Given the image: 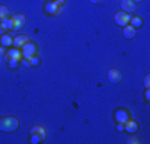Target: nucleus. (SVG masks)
<instances>
[{
    "mask_svg": "<svg viewBox=\"0 0 150 144\" xmlns=\"http://www.w3.org/2000/svg\"><path fill=\"white\" fill-rule=\"evenodd\" d=\"M20 126L18 123V119L13 117V116H8V117H0V131H4V133H13L17 131Z\"/></svg>",
    "mask_w": 150,
    "mask_h": 144,
    "instance_id": "f257e3e1",
    "label": "nucleus"
},
{
    "mask_svg": "<svg viewBox=\"0 0 150 144\" xmlns=\"http://www.w3.org/2000/svg\"><path fill=\"white\" fill-rule=\"evenodd\" d=\"M43 12H45L47 15H59L60 12H62V5H59L54 0H47V2L43 4Z\"/></svg>",
    "mask_w": 150,
    "mask_h": 144,
    "instance_id": "f03ea898",
    "label": "nucleus"
},
{
    "mask_svg": "<svg viewBox=\"0 0 150 144\" xmlns=\"http://www.w3.org/2000/svg\"><path fill=\"white\" fill-rule=\"evenodd\" d=\"M20 49H22V55H23V59H25V60H28L32 55L37 54V45H35L33 42H30V40H28L25 45H22Z\"/></svg>",
    "mask_w": 150,
    "mask_h": 144,
    "instance_id": "7ed1b4c3",
    "label": "nucleus"
},
{
    "mask_svg": "<svg viewBox=\"0 0 150 144\" xmlns=\"http://www.w3.org/2000/svg\"><path fill=\"white\" fill-rule=\"evenodd\" d=\"M12 19V30H20L22 27L25 25V15L23 14H13L10 15Z\"/></svg>",
    "mask_w": 150,
    "mask_h": 144,
    "instance_id": "20e7f679",
    "label": "nucleus"
},
{
    "mask_svg": "<svg viewBox=\"0 0 150 144\" xmlns=\"http://www.w3.org/2000/svg\"><path fill=\"white\" fill-rule=\"evenodd\" d=\"M113 20H115V24L120 27L127 25L130 22V14H125V12H117L115 15H113Z\"/></svg>",
    "mask_w": 150,
    "mask_h": 144,
    "instance_id": "39448f33",
    "label": "nucleus"
},
{
    "mask_svg": "<svg viewBox=\"0 0 150 144\" xmlns=\"http://www.w3.org/2000/svg\"><path fill=\"white\" fill-rule=\"evenodd\" d=\"M113 117H115V121H117V123H123V124H125L130 119V114H129V111H125V109H122V107H120V109H117V111H115Z\"/></svg>",
    "mask_w": 150,
    "mask_h": 144,
    "instance_id": "423d86ee",
    "label": "nucleus"
},
{
    "mask_svg": "<svg viewBox=\"0 0 150 144\" xmlns=\"http://www.w3.org/2000/svg\"><path fill=\"white\" fill-rule=\"evenodd\" d=\"M107 75H108V80H110L112 84H118V82L122 80V72H120L118 69H115V67L108 69Z\"/></svg>",
    "mask_w": 150,
    "mask_h": 144,
    "instance_id": "0eeeda50",
    "label": "nucleus"
},
{
    "mask_svg": "<svg viewBox=\"0 0 150 144\" xmlns=\"http://www.w3.org/2000/svg\"><path fill=\"white\" fill-rule=\"evenodd\" d=\"M5 59H15V60H23V55H22V49L18 47H10V50L5 54Z\"/></svg>",
    "mask_w": 150,
    "mask_h": 144,
    "instance_id": "6e6552de",
    "label": "nucleus"
},
{
    "mask_svg": "<svg viewBox=\"0 0 150 144\" xmlns=\"http://www.w3.org/2000/svg\"><path fill=\"white\" fill-rule=\"evenodd\" d=\"M135 9H137L135 2H132V0H122V12H125V14H135Z\"/></svg>",
    "mask_w": 150,
    "mask_h": 144,
    "instance_id": "1a4fd4ad",
    "label": "nucleus"
},
{
    "mask_svg": "<svg viewBox=\"0 0 150 144\" xmlns=\"http://www.w3.org/2000/svg\"><path fill=\"white\" fill-rule=\"evenodd\" d=\"M122 34H123V37H125V39H134L135 35H137V29L132 27L130 24H127V25H123Z\"/></svg>",
    "mask_w": 150,
    "mask_h": 144,
    "instance_id": "9d476101",
    "label": "nucleus"
},
{
    "mask_svg": "<svg viewBox=\"0 0 150 144\" xmlns=\"http://www.w3.org/2000/svg\"><path fill=\"white\" fill-rule=\"evenodd\" d=\"M125 131L129 134H137V131H139V123L137 121H132V119H129L127 123H125Z\"/></svg>",
    "mask_w": 150,
    "mask_h": 144,
    "instance_id": "9b49d317",
    "label": "nucleus"
},
{
    "mask_svg": "<svg viewBox=\"0 0 150 144\" xmlns=\"http://www.w3.org/2000/svg\"><path fill=\"white\" fill-rule=\"evenodd\" d=\"M0 45L2 47H12L13 45V39L8 35V34H4V35H0Z\"/></svg>",
    "mask_w": 150,
    "mask_h": 144,
    "instance_id": "f8f14e48",
    "label": "nucleus"
},
{
    "mask_svg": "<svg viewBox=\"0 0 150 144\" xmlns=\"http://www.w3.org/2000/svg\"><path fill=\"white\" fill-rule=\"evenodd\" d=\"M28 40H30V39H28L27 35H17V37L13 39V45H12V47H18L20 49L22 45H25Z\"/></svg>",
    "mask_w": 150,
    "mask_h": 144,
    "instance_id": "ddd939ff",
    "label": "nucleus"
},
{
    "mask_svg": "<svg viewBox=\"0 0 150 144\" xmlns=\"http://www.w3.org/2000/svg\"><path fill=\"white\" fill-rule=\"evenodd\" d=\"M132 27H135V29H139V27L144 25V19L139 15H134V17H130V22H129Z\"/></svg>",
    "mask_w": 150,
    "mask_h": 144,
    "instance_id": "4468645a",
    "label": "nucleus"
},
{
    "mask_svg": "<svg viewBox=\"0 0 150 144\" xmlns=\"http://www.w3.org/2000/svg\"><path fill=\"white\" fill-rule=\"evenodd\" d=\"M30 134H37V136H40L42 139H45V136H47V133H45V129H43L42 126H33V128L30 129Z\"/></svg>",
    "mask_w": 150,
    "mask_h": 144,
    "instance_id": "2eb2a0df",
    "label": "nucleus"
},
{
    "mask_svg": "<svg viewBox=\"0 0 150 144\" xmlns=\"http://www.w3.org/2000/svg\"><path fill=\"white\" fill-rule=\"evenodd\" d=\"M8 14H10V12H8V7L7 5H0V22L4 20V19H7V17H10Z\"/></svg>",
    "mask_w": 150,
    "mask_h": 144,
    "instance_id": "dca6fc26",
    "label": "nucleus"
},
{
    "mask_svg": "<svg viewBox=\"0 0 150 144\" xmlns=\"http://www.w3.org/2000/svg\"><path fill=\"white\" fill-rule=\"evenodd\" d=\"M0 25L4 27L5 30H12V19H10V17H7V19H4V20L0 22Z\"/></svg>",
    "mask_w": 150,
    "mask_h": 144,
    "instance_id": "f3484780",
    "label": "nucleus"
},
{
    "mask_svg": "<svg viewBox=\"0 0 150 144\" xmlns=\"http://www.w3.org/2000/svg\"><path fill=\"white\" fill-rule=\"evenodd\" d=\"M27 62L32 65V67H37V65H40V57H38L37 54H35V55H32V57L27 60Z\"/></svg>",
    "mask_w": 150,
    "mask_h": 144,
    "instance_id": "a211bd4d",
    "label": "nucleus"
},
{
    "mask_svg": "<svg viewBox=\"0 0 150 144\" xmlns=\"http://www.w3.org/2000/svg\"><path fill=\"white\" fill-rule=\"evenodd\" d=\"M43 139L40 138V136H37V134H32V136H30V143L32 144H38V143H42Z\"/></svg>",
    "mask_w": 150,
    "mask_h": 144,
    "instance_id": "6ab92c4d",
    "label": "nucleus"
},
{
    "mask_svg": "<svg viewBox=\"0 0 150 144\" xmlns=\"http://www.w3.org/2000/svg\"><path fill=\"white\" fill-rule=\"evenodd\" d=\"M7 62H8V67H10V69H17V67H18V62H20V60H15V59H8V60H7Z\"/></svg>",
    "mask_w": 150,
    "mask_h": 144,
    "instance_id": "aec40b11",
    "label": "nucleus"
},
{
    "mask_svg": "<svg viewBox=\"0 0 150 144\" xmlns=\"http://www.w3.org/2000/svg\"><path fill=\"white\" fill-rule=\"evenodd\" d=\"M144 85H145V89H149V87H150V75L149 74L144 77Z\"/></svg>",
    "mask_w": 150,
    "mask_h": 144,
    "instance_id": "412c9836",
    "label": "nucleus"
},
{
    "mask_svg": "<svg viewBox=\"0 0 150 144\" xmlns=\"http://www.w3.org/2000/svg\"><path fill=\"white\" fill-rule=\"evenodd\" d=\"M117 131H120V133L125 131V124H123V123H117Z\"/></svg>",
    "mask_w": 150,
    "mask_h": 144,
    "instance_id": "4be33fe9",
    "label": "nucleus"
},
{
    "mask_svg": "<svg viewBox=\"0 0 150 144\" xmlns=\"http://www.w3.org/2000/svg\"><path fill=\"white\" fill-rule=\"evenodd\" d=\"M129 143H135V144H137V143H139V138H137V136H130Z\"/></svg>",
    "mask_w": 150,
    "mask_h": 144,
    "instance_id": "5701e85b",
    "label": "nucleus"
},
{
    "mask_svg": "<svg viewBox=\"0 0 150 144\" xmlns=\"http://www.w3.org/2000/svg\"><path fill=\"white\" fill-rule=\"evenodd\" d=\"M145 101H147V102L150 101V91H149V89H145Z\"/></svg>",
    "mask_w": 150,
    "mask_h": 144,
    "instance_id": "b1692460",
    "label": "nucleus"
},
{
    "mask_svg": "<svg viewBox=\"0 0 150 144\" xmlns=\"http://www.w3.org/2000/svg\"><path fill=\"white\" fill-rule=\"evenodd\" d=\"M5 47H2V45H0V55H5Z\"/></svg>",
    "mask_w": 150,
    "mask_h": 144,
    "instance_id": "393cba45",
    "label": "nucleus"
},
{
    "mask_svg": "<svg viewBox=\"0 0 150 144\" xmlns=\"http://www.w3.org/2000/svg\"><path fill=\"white\" fill-rule=\"evenodd\" d=\"M54 2H57L59 5H64V4H65V0H54Z\"/></svg>",
    "mask_w": 150,
    "mask_h": 144,
    "instance_id": "a878e982",
    "label": "nucleus"
},
{
    "mask_svg": "<svg viewBox=\"0 0 150 144\" xmlns=\"http://www.w3.org/2000/svg\"><path fill=\"white\" fill-rule=\"evenodd\" d=\"M4 34H5V29H4V27L0 25V35H4Z\"/></svg>",
    "mask_w": 150,
    "mask_h": 144,
    "instance_id": "bb28decb",
    "label": "nucleus"
},
{
    "mask_svg": "<svg viewBox=\"0 0 150 144\" xmlns=\"http://www.w3.org/2000/svg\"><path fill=\"white\" fill-rule=\"evenodd\" d=\"M92 4H98V2H100V0H90Z\"/></svg>",
    "mask_w": 150,
    "mask_h": 144,
    "instance_id": "cd10ccee",
    "label": "nucleus"
},
{
    "mask_svg": "<svg viewBox=\"0 0 150 144\" xmlns=\"http://www.w3.org/2000/svg\"><path fill=\"white\" fill-rule=\"evenodd\" d=\"M132 2H135V4H139V2H142V0H132Z\"/></svg>",
    "mask_w": 150,
    "mask_h": 144,
    "instance_id": "c85d7f7f",
    "label": "nucleus"
}]
</instances>
